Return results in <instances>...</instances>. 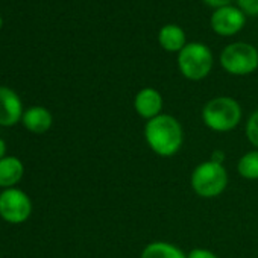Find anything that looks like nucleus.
<instances>
[{
	"label": "nucleus",
	"mask_w": 258,
	"mask_h": 258,
	"mask_svg": "<svg viewBox=\"0 0 258 258\" xmlns=\"http://www.w3.org/2000/svg\"><path fill=\"white\" fill-rule=\"evenodd\" d=\"M145 137L149 148L160 157L175 155L184 142V131L181 123L169 115L160 114L148 121L145 127Z\"/></svg>",
	"instance_id": "1"
},
{
	"label": "nucleus",
	"mask_w": 258,
	"mask_h": 258,
	"mask_svg": "<svg viewBox=\"0 0 258 258\" xmlns=\"http://www.w3.org/2000/svg\"><path fill=\"white\" fill-rule=\"evenodd\" d=\"M204 123L217 133H228L238 126L241 120V108L238 102L228 96L214 97L202 109Z\"/></svg>",
	"instance_id": "2"
},
{
	"label": "nucleus",
	"mask_w": 258,
	"mask_h": 258,
	"mask_svg": "<svg viewBox=\"0 0 258 258\" xmlns=\"http://www.w3.org/2000/svg\"><path fill=\"white\" fill-rule=\"evenodd\" d=\"M213 53L208 46L199 41L187 43L178 53V69L188 81L205 79L213 69Z\"/></svg>",
	"instance_id": "3"
},
{
	"label": "nucleus",
	"mask_w": 258,
	"mask_h": 258,
	"mask_svg": "<svg viewBox=\"0 0 258 258\" xmlns=\"http://www.w3.org/2000/svg\"><path fill=\"white\" fill-rule=\"evenodd\" d=\"M191 188L201 198H217L228 185V173L223 164L205 161L199 164L191 173Z\"/></svg>",
	"instance_id": "4"
},
{
	"label": "nucleus",
	"mask_w": 258,
	"mask_h": 258,
	"mask_svg": "<svg viewBox=\"0 0 258 258\" xmlns=\"http://www.w3.org/2000/svg\"><path fill=\"white\" fill-rule=\"evenodd\" d=\"M222 69L234 76H246L258 69V50L255 46L237 41L228 44L220 53Z\"/></svg>",
	"instance_id": "5"
},
{
	"label": "nucleus",
	"mask_w": 258,
	"mask_h": 258,
	"mask_svg": "<svg viewBox=\"0 0 258 258\" xmlns=\"http://www.w3.org/2000/svg\"><path fill=\"white\" fill-rule=\"evenodd\" d=\"M32 214V201L20 188H7L0 193V217L5 222L19 225Z\"/></svg>",
	"instance_id": "6"
},
{
	"label": "nucleus",
	"mask_w": 258,
	"mask_h": 258,
	"mask_svg": "<svg viewBox=\"0 0 258 258\" xmlns=\"http://www.w3.org/2000/svg\"><path fill=\"white\" fill-rule=\"evenodd\" d=\"M246 25V14L234 5L214 10L210 19V26L214 34L220 37H232L238 34Z\"/></svg>",
	"instance_id": "7"
},
{
	"label": "nucleus",
	"mask_w": 258,
	"mask_h": 258,
	"mask_svg": "<svg viewBox=\"0 0 258 258\" xmlns=\"http://www.w3.org/2000/svg\"><path fill=\"white\" fill-rule=\"evenodd\" d=\"M23 112L20 96L8 87H0V126L10 127L17 124L22 121Z\"/></svg>",
	"instance_id": "8"
},
{
	"label": "nucleus",
	"mask_w": 258,
	"mask_h": 258,
	"mask_svg": "<svg viewBox=\"0 0 258 258\" xmlns=\"http://www.w3.org/2000/svg\"><path fill=\"white\" fill-rule=\"evenodd\" d=\"M134 108L137 114L148 121L158 117L163 109V96L158 90L152 87L142 88L134 99Z\"/></svg>",
	"instance_id": "9"
},
{
	"label": "nucleus",
	"mask_w": 258,
	"mask_h": 258,
	"mask_svg": "<svg viewBox=\"0 0 258 258\" xmlns=\"http://www.w3.org/2000/svg\"><path fill=\"white\" fill-rule=\"evenodd\" d=\"M22 123L32 134H44L52 127L53 117L50 111L44 106H31L25 109Z\"/></svg>",
	"instance_id": "10"
},
{
	"label": "nucleus",
	"mask_w": 258,
	"mask_h": 258,
	"mask_svg": "<svg viewBox=\"0 0 258 258\" xmlns=\"http://www.w3.org/2000/svg\"><path fill=\"white\" fill-rule=\"evenodd\" d=\"M25 166L20 158L7 155L0 160V187L2 188H14V185L23 178Z\"/></svg>",
	"instance_id": "11"
},
{
	"label": "nucleus",
	"mask_w": 258,
	"mask_h": 258,
	"mask_svg": "<svg viewBox=\"0 0 258 258\" xmlns=\"http://www.w3.org/2000/svg\"><path fill=\"white\" fill-rule=\"evenodd\" d=\"M158 43L166 52H181L187 44L185 32L178 25H164L158 32Z\"/></svg>",
	"instance_id": "12"
},
{
	"label": "nucleus",
	"mask_w": 258,
	"mask_h": 258,
	"mask_svg": "<svg viewBox=\"0 0 258 258\" xmlns=\"http://www.w3.org/2000/svg\"><path fill=\"white\" fill-rule=\"evenodd\" d=\"M142 258H187V255L176 244L167 241H154L143 249Z\"/></svg>",
	"instance_id": "13"
},
{
	"label": "nucleus",
	"mask_w": 258,
	"mask_h": 258,
	"mask_svg": "<svg viewBox=\"0 0 258 258\" xmlns=\"http://www.w3.org/2000/svg\"><path fill=\"white\" fill-rule=\"evenodd\" d=\"M237 170L246 179H258V149L244 154L238 160Z\"/></svg>",
	"instance_id": "14"
},
{
	"label": "nucleus",
	"mask_w": 258,
	"mask_h": 258,
	"mask_svg": "<svg viewBox=\"0 0 258 258\" xmlns=\"http://www.w3.org/2000/svg\"><path fill=\"white\" fill-rule=\"evenodd\" d=\"M246 136H247V140L258 149V111H255L247 120Z\"/></svg>",
	"instance_id": "15"
},
{
	"label": "nucleus",
	"mask_w": 258,
	"mask_h": 258,
	"mask_svg": "<svg viewBox=\"0 0 258 258\" xmlns=\"http://www.w3.org/2000/svg\"><path fill=\"white\" fill-rule=\"evenodd\" d=\"M237 7L246 16H258V0H237Z\"/></svg>",
	"instance_id": "16"
},
{
	"label": "nucleus",
	"mask_w": 258,
	"mask_h": 258,
	"mask_svg": "<svg viewBox=\"0 0 258 258\" xmlns=\"http://www.w3.org/2000/svg\"><path fill=\"white\" fill-rule=\"evenodd\" d=\"M187 258H217V256H216V253H213L208 249H193L187 255Z\"/></svg>",
	"instance_id": "17"
},
{
	"label": "nucleus",
	"mask_w": 258,
	"mask_h": 258,
	"mask_svg": "<svg viewBox=\"0 0 258 258\" xmlns=\"http://www.w3.org/2000/svg\"><path fill=\"white\" fill-rule=\"evenodd\" d=\"M202 2L213 10H219V8L232 5V0H202Z\"/></svg>",
	"instance_id": "18"
},
{
	"label": "nucleus",
	"mask_w": 258,
	"mask_h": 258,
	"mask_svg": "<svg viewBox=\"0 0 258 258\" xmlns=\"http://www.w3.org/2000/svg\"><path fill=\"white\" fill-rule=\"evenodd\" d=\"M223 160H225V154H223V152H220V151L213 152L211 161H214V163H220V164H222V161H223Z\"/></svg>",
	"instance_id": "19"
},
{
	"label": "nucleus",
	"mask_w": 258,
	"mask_h": 258,
	"mask_svg": "<svg viewBox=\"0 0 258 258\" xmlns=\"http://www.w3.org/2000/svg\"><path fill=\"white\" fill-rule=\"evenodd\" d=\"M7 157V143L4 139H0V160Z\"/></svg>",
	"instance_id": "20"
},
{
	"label": "nucleus",
	"mask_w": 258,
	"mask_h": 258,
	"mask_svg": "<svg viewBox=\"0 0 258 258\" xmlns=\"http://www.w3.org/2000/svg\"><path fill=\"white\" fill-rule=\"evenodd\" d=\"M2 25H4V20H2V17H0V29H2Z\"/></svg>",
	"instance_id": "21"
}]
</instances>
